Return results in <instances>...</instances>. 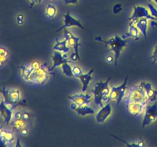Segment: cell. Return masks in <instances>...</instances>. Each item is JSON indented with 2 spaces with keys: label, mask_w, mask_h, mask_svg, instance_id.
<instances>
[{
  "label": "cell",
  "mask_w": 157,
  "mask_h": 147,
  "mask_svg": "<svg viewBox=\"0 0 157 147\" xmlns=\"http://www.w3.org/2000/svg\"><path fill=\"white\" fill-rule=\"evenodd\" d=\"M94 39L96 41L104 43L106 48H108L109 50L114 53V66L116 67L117 65V61L121 53L122 52L124 47H126L128 44V40L124 39L118 35H115L114 37L107 41L102 39L101 37H95Z\"/></svg>",
  "instance_id": "1"
},
{
  "label": "cell",
  "mask_w": 157,
  "mask_h": 147,
  "mask_svg": "<svg viewBox=\"0 0 157 147\" xmlns=\"http://www.w3.org/2000/svg\"><path fill=\"white\" fill-rule=\"evenodd\" d=\"M110 79H111V77H110L106 81H99L96 83L94 87L92 90L94 103L101 107H104L103 102L108 103L109 95L110 93L108 84Z\"/></svg>",
  "instance_id": "2"
},
{
  "label": "cell",
  "mask_w": 157,
  "mask_h": 147,
  "mask_svg": "<svg viewBox=\"0 0 157 147\" xmlns=\"http://www.w3.org/2000/svg\"><path fill=\"white\" fill-rule=\"evenodd\" d=\"M147 100H148V98H147L144 87L140 85V84L139 85H136L134 87H131L129 90V91L127 92L125 96L126 105L133 102L145 103V104H147Z\"/></svg>",
  "instance_id": "3"
},
{
  "label": "cell",
  "mask_w": 157,
  "mask_h": 147,
  "mask_svg": "<svg viewBox=\"0 0 157 147\" xmlns=\"http://www.w3.org/2000/svg\"><path fill=\"white\" fill-rule=\"evenodd\" d=\"M50 74L54 75V74L49 70V68H48L47 63L41 64L38 69H35L32 71V84L42 85L48 81Z\"/></svg>",
  "instance_id": "4"
},
{
  "label": "cell",
  "mask_w": 157,
  "mask_h": 147,
  "mask_svg": "<svg viewBox=\"0 0 157 147\" xmlns=\"http://www.w3.org/2000/svg\"><path fill=\"white\" fill-rule=\"evenodd\" d=\"M1 93H2L3 97H4V100L6 103L9 105L12 106V107H15V106L21 104V105H24L25 100H21V93L17 89H12V90H6V89L3 90H0Z\"/></svg>",
  "instance_id": "5"
},
{
  "label": "cell",
  "mask_w": 157,
  "mask_h": 147,
  "mask_svg": "<svg viewBox=\"0 0 157 147\" xmlns=\"http://www.w3.org/2000/svg\"><path fill=\"white\" fill-rule=\"evenodd\" d=\"M127 80H128V77L127 76L124 80V82L122 84L117 86V87L112 86L110 87V93L109 95L108 102L110 100H114L117 102V105H120L123 98L125 96L126 90L127 88Z\"/></svg>",
  "instance_id": "6"
},
{
  "label": "cell",
  "mask_w": 157,
  "mask_h": 147,
  "mask_svg": "<svg viewBox=\"0 0 157 147\" xmlns=\"http://www.w3.org/2000/svg\"><path fill=\"white\" fill-rule=\"evenodd\" d=\"M64 39L67 41V43L68 45H70L71 47H72L75 50L74 53H72L71 55L70 58L71 61H77L78 60H80L79 57V51H78V49H79V47L81 46L79 41L80 38L78 37H76L75 35L71 33V32L67 31L66 29L64 31Z\"/></svg>",
  "instance_id": "7"
},
{
  "label": "cell",
  "mask_w": 157,
  "mask_h": 147,
  "mask_svg": "<svg viewBox=\"0 0 157 147\" xmlns=\"http://www.w3.org/2000/svg\"><path fill=\"white\" fill-rule=\"evenodd\" d=\"M146 18L148 20H150V21H157L156 18L150 14V11L147 8L142 6H135L133 7V13H132L131 16L129 18V21L134 22L139 18Z\"/></svg>",
  "instance_id": "8"
},
{
  "label": "cell",
  "mask_w": 157,
  "mask_h": 147,
  "mask_svg": "<svg viewBox=\"0 0 157 147\" xmlns=\"http://www.w3.org/2000/svg\"><path fill=\"white\" fill-rule=\"evenodd\" d=\"M157 119V103L152 105H147L145 108L144 119H143V128L147 126Z\"/></svg>",
  "instance_id": "9"
},
{
  "label": "cell",
  "mask_w": 157,
  "mask_h": 147,
  "mask_svg": "<svg viewBox=\"0 0 157 147\" xmlns=\"http://www.w3.org/2000/svg\"><path fill=\"white\" fill-rule=\"evenodd\" d=\"M67 99L78 106L87 105L92 100V97L90 94L82 93V92L81 93H76L72 96H68Z\"/></svg>",
  "instance_id": "10"
},
{
  "label": "cell",
  "mask_w": 157,
  "mask_h": 147,
  "mask_svg": "<svg viewBox=\"0 0 157 147\" xmlns=\"http://www.w3.org/2000/svg\"><path fill=\"white\" fill-rule=\"evenodd\" d=\"M13 107L6 103L4 100L0 101V113L4 119V123L6 124L10 123L13 115Z\"/></svg>",
  "instance_id": "11"
},
{
  "label": "cell",
  "mask_w": 157,
  "mask_h": 147,
  "mask_svg": "<svg viewBox=\"0 0 157 147\" xmlns=\"http://www.w3.org/2000/svg\"><path fill=\"white\" fill-rule=\"evenodd\" d=\"M71 27H78L84 29V27H83V25L81 24V23L78 20L75 19L74 17H72L71 15L70 12H67V13L64 15V24L62 25V27L58 28L56 32H58L64 28H67Z\"/></svg>",
  "instance_id": "12"
},
{
  "label": "cell",
  "mask_w": 157,
  "mask_h": 147,
  "mask_svg": "<svg viewBox=\"0 0 157 147\" xmlns=\"http://www.w3.org/2000/svg\"><path fill=\"white\" fill-rule=\"evenodd\" d=\"M52 61H53V64L52 67L49 68V70L51 72L55 68V67H58V66H61L64 63H69L68 59H67V54L64 53V55L61 54V52L58 51H54L53 55L52 57Z\"/></svg>",
  "instance_id": "13"
},
{
  "label": "cell",
  "mask_w": 157,
  "mask_h": 147,
  "mask_svg": "<svg viewBox=\"0 0 157 147\" xmlns=\"http://www.w3.org/2000/svg\"><path fill=\"white\" fill-rule=\"evenodd\" d=\"M112 107L109 103H107L105 106L101 107V110L97 113L95 116V120L98 123H103L106 121V119L111 115Z\"/></svg>",
  "instance_id": "14"
},
{
  "label": "cell",
  "mask_w": 157,
  "mask_h": 147,
  "mask_svg": "<svg viewBox=\"0 0 157 147\" xmlns=\"http://www.w3.org/2000/svg\"><path fill=\"white\" fill-rule=\"evenodd\" d=\"M15 140V138L12 132L6 130H2L0 131V146L12 145Z\"/></svg>",
  "instance_id": "15"
},
{
  "label": "cell",
  "mask_w": 157,
  "mask_h": 147,
  "mask_svg": "<svg viewBox=\"0 0 157 147\" xmlns=\"http://www.w3.org/2000/svg\"><path fill=\"white\" fill-rule=\"evenodd\" d=\"M127 106V110L129 113L133 116H136L144 112L145 110L147 104L145 103H139V102H133L128 104Z\"/></svg>",
  "instance_id": "16"
},
{
  "label": "cell",
  "mask_w": 157,
  "mask_h": 147,
  "mask_svg": "<svg viewBox=\"0 0 157 147\" xmlns=\"http://www.w3.org/2000/svg\"><path fill=\"white\" fill-rule=\"evenodd\" d=\"M71 109L76 112L81 116H87V115L94 114V110L91 107H87V105L78 106L75 104H74V103H72L71 105Z\"/></svg>",
  "instance_id": "17"
},
{
  "label": "cell",
  "mask_w": 157,
  "mask_h": 147,
  "mask_svg": "<svg viewBox=\"0 0 157 147\" xmlns=\"http://www.w3.org/2000/svg\"><path fill=\"white\" fill-rule=\"evenodd\" d=\"M140 85L144 87L147 98H148V100H150V102H155L157 97V90L153 88L151 84L150 83L142 82L140 83Z\"/></svg>",
  "instance_id": "18"
},
{
  "label": "cell",
  "mask_w": 157,
  "mask_h": 147,
  "mask_svg": "<svg viewBox=\"0 0 157 147\" xmlns=\"http://www.w3.org/2000/svg\"><path fill=\"white\" fill-rule=\"evenodd\" d=\"M93 72L94 69H91L87 74H82L77 77L80 79V81L82 83V90H81L82 93H85L87 91L89 84H90V81L92 80V74H93Z\"/></svg>",
  "instance_id": "19"
},
{
  "label": "cell",
  "mask_w": 157,
  "mask_h": 147,
  "mask_svg": "<svg viewBox=\"0 0 157 147\" xmlns=\"http://www.w3.org/2000/svg\"><path fill=\"white\" fill-rule=\"evenodd\" d=\"M140 30L137 28L135 24L133 23V21H130V24H129V31L127 33L124 34L122 36V38L124 39L129 38V37H131L134 40H139L140 39Z\"/></svg>",
  "instance_id": "20"
},
{
  "label": "cell",
  "mask_w": 157,
  "mask_h": 147,
  "mask_svg": "<svg viewBox=\"0 0 157 147\" xmlns=\"http://www.w3.org/2000/svg\"><path fill=\"white\" fill-rule=\"evenodd\" d=\"M133 23H134L135 25L137 27V28L139 29L140 32L142 33V35H144V38H147V28H148V19L146 18H139V19L136 20V21H134Z\"/></svg>",
  "instance_id": "21"
},
{
  "label": "cell",
  "mask_w": 157,
  "mask_h": 147,
  "mask_svg": "<svg viewBox=\"0 0 157 147\" xmlns=\"http://www.w3.org/2000/svg\"><path fill=\"white\" fill-rule=\"evenodd\" d=\"M67 41L64 39L63 41H58V39L56 40V43L55 45L53 46L54 51H58L61 52V53H68L70 51V49L67 46Z\"/></svg>",
  "instance_id": "22"
},
{
  "label": "cell",
  "mask_w": 157,
  "mask_h": 147,
  "mask_svg": "<svg viewBox=\"0 0 157 147\" xmlns=\"http://www.w3.org/2000/svg\"><path fill=\"white\" fill-rule=\"evenodd\" d=\"M19 69L21 70V77H22L23 79H24L27 83L32 84V74L33 70H32L30 67H28L24 65L20 66Z\"/></svg>",
  "instance_id": "23"
},
{
  "label": "cell",
  "mask_w": 157,
  "mask_h": 147,
  "mask_svg": "<svg viewBox=\"0 0 157 147\" xmlns=\"http://www.w3.org/2000/svg\"><path fill=\"white\" fill-rule=\"evenodd\" d=\"M29 123V122H27V121L25 120L22 117H21L19 119H18V120L11 122L10 126L11 127H12V129H13L14 130H15V131H19L21 129L27 126Z\"/></svg>",
  "instance_id": "24"
},
{
  "label": "cell",
  "mask_w": 157,
  "mask_h": 147,
  "mask_svg": "<svg viewBox=\"0 0 157 147\" xmlns=\"http://www.w3.org/2000/svg\"><path fill=\"white\" fill-rule=\"evenodd\" d=\"M57 12H58V9H57L56 6L55 5L52 4H48L46 6L45 10H44V13H45V15L48 18H53L54 17L56 16Z\"/></svg>",
  "instance_id": "25"
},
{
  "label": "cell",
  "mask_w": 157,
  "mask_h": 147,
  "mask_svg": "<svg viewBox=\"0 0 157 147\" xmlns=\"http://www.w3.org/2000/svg\"><path fill=\"white\" fill-rule=\"evenodd\" d=\"M61 70H62L63 74L65 76L69 77H74L73 73H72V67L69 64V63H64L61 65Z\"/></svg>",
  "instance_id": "26"
},
{
  "label": "cell",
  "mask_w": 157,
  "mask_h": 147,
  "mask_svg": "<svg viewBox=\"0 0 157 147\" xmlns=\"http://www.w3.org/2000/svg\"><path fill=\"white\" fill-rule=\"evenodd\" d=\"M8 58H9V52L4 47H0V67L7 61Z\"/></svg>",
  "instance_id": "27"
},
{
  "label": "cell",
  "mask_w": 157,
  "mask_h": 147,
  "mask_svg": "<svg viewBox=\"0 0 157 147\" xmlns=\"http://www.w3.org/2000/svg\"><path fill=\"white\" fill-rule=\"evenodd\" d=\"M111 136H113V137H114L115 139H119L120 141H121V142H124V143H125V144H126V145H127V146H136V147H142V146H145V145H146L145 142H144V141L143 140V139H141V140H140L139 142H136V143H131V144H130V143H128V142H126V141L123 140L122 139H120L119 137H117V136H113V135H112V134H111Z\"/></svg>",
  "instance_id": "28"
},
{
  "label": "cell",
  "mask_w": 157,
  "mask_h": 147,
  "mask_svg": "<svg viewBox=\"0 0 157 147\" xmlns=\"http://www.w3.org/2000/svg\"><path fill=\"white\" fill-rule=\"evenodd\" d=\"M72 73H73L74 77H78V76L82 74L83 70H81V68L79 67V66H75V67H72Z\"/></svg>",
  "instance_id": "29"
},
{
  "label": "cell",
  "mask_w": 157,
  "mask_h": 147,
  "mask_svg": "<svg viewBox=\"0 0 157 147\" xmlns=\"http://www.w3.org/2000/svg\"><path fill=\"white\" fill-rule=\"evenodd\" d=\"M147 6H148V9L149 10H150V14L157 19V9H156L151 3H149V4L147 5Z\"/></svg>",
  "instance_id": "30"
},
{
  "label": "cell",
  "mask_w": 157,
  "mask_h": 147,
  "mask_svg": "<svg viewBox=\"0 0 157 147\" xmlns=\"http://www.w3.org/2000/svg\"><path fill=\"white\" fill-rule=\"evenodd\" d=\"M21 116H22V112L21 111L15 112V113H13V115H12V120H11V122L18 120V119H19L21 117Z\"/></svg>",
  "instance_id": "31"
},
{
  "label": "cell",
  "mask_w": 157,
  "mask_h": 147,
  "mask_svg": "<svg viewBox=\"0 0 157 147\" xmlns=\"http://www.w3.org/2000/svg\"><path fill=\"white\" fill-rule=\"evenodd\" d=\"M16 22L18 25H22L25 22V17L22 14H19L16 16Z\"/></svg>",
  "instance_id": "32"
},
{
  "label": "cell",
  "mask_w": 157,
  "mask_h": 147,
  "mask_svg": "<svg viewBox=\"0 0 157 147\" xmlns=\"http://www.w3.org/2000/svg\"><path fill=\"white\" fill-rule=\"evenodd\" d=\"M123 7L121 4H116L113 7V14H119L122 11Z\"/></svg>",
  "instance_id": "33"
},
{
  "label": "cell",
  "mask_w": 157,
  "mask_h": 147,
  "mask_svg": "<svg viewBox=\"0 0 157 147\" xmlns=\"http://www.w3.org/2000/svg\"><path fill=\"white\" fill-rule=\"evenodd\" d=\"M18 133H19V135L21 136H23V137H25V136H27L28 135H29V130L28 128H26V127H24V128L21 129V130L18 131Z\"/></svg>",
  "instance_id": "34"
},
{
  "label": "cell",
  "mask_w": 157,
  "mask_h": 147,
  "mask_svg": "<svg viewBox=\"0 0 157 147\" xmlns=\"http://www.w3.org/2000/svg\"><path fill=\"white\" fill-rule=\"evenodd\" d=\"M152 60H153V64H155V63L157 62V44L155 46L154 50H153V55L150 57Z\"/></svg>",
  "instance_id": "35"
},
{
  "label": "cell",
  "mask_w": 157,
  "mask_h": 147,
  "mask_svg": "<svg viewBox=\"0 0 157 147\" xmlns=\"http://www.w3.org/2000/svg\"><path fill=\"white\" fill-rule=\"evenodd\" d=\"M40 66H41V64H39L38 61H33V62L31 63L30 67H30L32 70H35V69H38Z\"/></svg>",
  "instance_id": "36"
},
{
  "label": "cell",
  "mask_w": 157,
  "mask_h": 147,
  "mask_svg": "<svg viewBox=\"0 0 157 147\" xmlns=\"http://www.w3.org/2000/svg\"><path fill=\"white\" fill-rule=\"evenodd\" d=\"M79 0H63L65 5H78Z\"/></svg>",
  "instance_id": "37"
},
{
  "label": "cell",
  "mask_w": 157,
  "mask_h": 147,
  "mask_svg": "<svg viewBox=\"0 0 157 147\" xmlns=\"http://www.w3.org/2000/svg\"><path fill=\"white\" fill-rule=\"evenodd\" d=\"M105 61H107V64H111L113 61H114V57H113L112 55H107L105 58Z\"/></svg>",
  "instance_id": "38"
},
{
  "label": "cell",
  "mask_w": 157,
  "mask_h": 147,
  "mask_svg": "<svg viewBox=\"0 0 157 147\" xmlns=\"http://www.w3.org/2000/svg\"><path fill=\"white\" fill-rule=\"evenodd\" d=\"M30 1V8H32L34 6V5L36 4V3L41 2L42 0H29Z\"/></svg>",
  "instance_id": "39"
},
{
  "label": "cell",
  "mask_w": 157,
  "mask_h": 147,
  "mask_svg": "<svg viewBox=\"0 0 157 147\" xmlns=\"http://www.w3.org/2000/svg\"><path fill=\"white\" fill-rule=\"evenodd\" d=\"M151 1L154 2L156 3V8H157V0H148V2H151Z\"/></svg>",
  "instance_id": "40"
},
{
  "label": "cell",
  "mask_w": 157,
  "mask_h": 147,
  "mask_svg": "<svg viewBox=\"0 0 157 147\" xmlns=\"http://www.w3.org/2000/svg\"><path fill=\"white\" fill-rule=\"evenodd\" d=\"M2 130V126H0V131H1Z\"/></svg>",
  "instance_id": "41"
},
{
  "label": "cell",
  "mask_w": 157,
  "mask_h": 147,
  "mask_svg": "<svg viewBox=\"0 0 157 147\" xmlns=\"http://www.w3.org/2000/svg\"><path fill=\"white\" fill-rule=\"evenodd\" d=\"M0 101H1V100H0Z\"/></svg>",
  "instance_id": "42"
}]
</instances>
